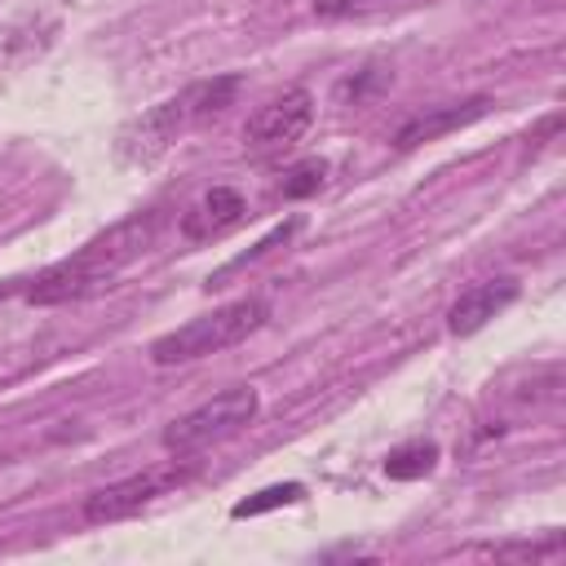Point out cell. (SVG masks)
<instances>
[{
    "label": "cell",
    "instance_id": "6da1fadb",
    "mask_svg": "<svg viewBox=\"0 0 566 566\" xmlns=\"http://www.w3.org/2000/svg\"><path fill=\"white\" fill-rule=\"evenodd\" d=\"M159 226H164V212L159 208H146V212H133V217L115 221L111 230H102L97 239H88L75 256L49 265L27 287V301L31 305H62V301H75V296H88V292L106 287L124 265H133L155 243Z\"/></svg>",
    "mask_w": 566,
    "mask_h": 566
},
{
    "label": "cell",
    "instance_id": "7a4b0ae2",
    "mask_svg": "<svg viewBox=\"0 0 566 566\" xmlns=\"http://www.w3.org/2000/svg\"><path fill=\"white\" fill-rule=\"evenodd\" d=\"M234 93H239V75H212V80L186 84L177 97L150 106L133 128H124V137H119L124 159L146 164V159L164 155L177 142V133H186L190 124H203V119L221 115L234 102Z\"/></svg>",
    "mask_w": 566,
    "mask_h": 566
},
{
    "label": "cell",
    "instance_id": "3957f363",
    "mask_svg": "<svg viewBox=\"0 0 566 566\" xmlns=\"http://www.w3.org/2000/svg\"><path fill=\"white\" fill-rule=\"evenodd\" d=\"M270 318V305L261 296H243V301H230V305H217L212 314H199L172 332H164L155 345H150V358L159 367H177V363H195V358H208V354H221L239 340H248L261 323Z\"/></svg>",
    "mask_w": 566,
    "mask_h": 566
},
{
    "label": "cell",
    "instance_id": "277c9868",
    "mask_svg": "<svg viewBox=\"0 0 566 566\" xmlns=\"http://www.w3.org/2000/svg\"><path fill=\"white\" fill-rule=\"evenodd\" d=\"M261 411V394L252 385H234V389H221L217 398L199 402L195 411L177 416L168 429H164V447L172 455H195L230 433H239L243 424H252Z\"/></svg>",
    "mask_w": 566,
    "mask_h": 566
},
{
    "label": "cell",
    "instance_id": "5b68a950",
    "mask_svg": "<svg viewBox=\"0 0 566 566\" xmlns=\"http://www.w3.org/2000/svg\"><path fill=\"white\" fill-rule=\"evenodd\" d=\"M190 473H195L190 464L168 460V464H150V469L133 473V478H119V482H111V486H102V491H93V495L84 500V522H97V526H102V522L133 517V513L150 509L155 500L172 495L177 486H186Z\"/></svg>",
    "mask_w": 566,
    "mask_h": 566
},
{
    "label": "cell",
    "instance_id": "8992f818",
    "mask_svg": "<svg viewBox=\"0 0 566 566\" xmlns=\"http://www.w3.org/2000/svg\"><path fill=\"white\" fill-rule=\"evenodd\" d=\"M314 119V97L310 88H283L279 97H270L265 106H256L243 124V142L265 150V146H287L296 142Z\"/></svg>",
    "mask_w": 566,
    "mask_h": 566
},
{
    "label": "cell",
    "instance_id": "52a82bcc",
    "mask_svg": "<svg viewBox=\"0 0 566 566\" xmlns=\"http://www.w3.org/2000/svg\"><path fill=\"white\" fill-rule=\"evenodd\" d=\"M248 217V199L234 186H212L208 195H199L186 212H181V239L186 243H208L221 239L226 230H234Z\"/></svg>",
    "mask_w": 566,
    "mask_h": 566
},
{
    "label": "cell",
    "instance_id": "ba28073f",
    "mask_svg": "<svg viewBox=\"0 0 566 566\" xmlns=\"http://www.w3.org/2000/svg\"><path fill=\"white\" fill-rule=\"evenodd\" d=\"M517 301V279H486L460 292V301L447 310V332L451 336H473L482 332L500 310H509Z\"/></svg>",
    "mask_w": 566,
    "mask_h": 566
},
{
    "label": "cell",
    "instance_id": "9c48e42d",
    "mask_svg": "<svg viewBox=\"0 0 566 566\" xmlns=\"http://www.w3.org/2000/svg\"><path fill=\"white\" fill-rule=\"evenodd\" d=\"M491 111V97H469V102H447V106H429L420 115H411L398 133H394V146L411 150L420 142H438L442 133H455V128H469L478 124L482 115Z\"/></svg>",
    "mask_w": 566,
    "mask_h": 566
},
{
    "label": "cell",
    "instance_id": "30bf717a",
    "mask_svg": "<svg viewBox=\"0 0 566 566\" xmlns=\"http://www.w3.org/2000/svg\"><path fill=\"white\" fill-rule=\"evenodd\" d=\"M53 31H57V22H35V18L0 27V71H13L22 62H31L35 53H44L53 44Z\"/></svg>",
    "mask_w": 566,
    "mask_h": 566
},
{
    "label": "cell",
    "instance_id": "8fae6325",
    "mask_svg": "<svg viewBox=\"0 0 566 566\" xmlns=\"http://www.w3.org/2000/svg\"><path fill=\"white\" fill-rule=\"evenodd\" d=\"M438 464V442L433 438H416V442H402L385 455V478L394 482H416V478H429Z\"/></svg>",
    "mask_w": 566,
    "mask_h": 566
},
{
    "label": "cell",
    "instance_id": "7c38bea8",
    "mask_svg": "<svg viewBox=\"0 0 566 566\" xmlns=\"http://www.w3.org/2000/svg\"><path fill=\"white\" fill-rule=\"evenodd\" d=\"M420 0H314V18L323 22H358V18H385L398 9H411Z\"/></svg>",
    "mask_w": 566,
    "mask_h": 566
},
{
    "label": "cell",
    "instance_id": "4fadbf2b",
    "mask_svg": "<svg viewBox=\"0 0 566 566\" xmlns=\"http://www.w3.org/2000/svg\"><path fill=\"white\" fill-rule=\"evenodd\" d=\"M323 181H327V159H301V164H292L283 172L279 195L283 199H310V195L323 190Z\"/></svg>",
    "mask_w": 566,
    "mask_h": 566
},
{
    "label": "cell",
    "instance_id": "5bb4252c",
    "mask_svg": "<svg viewBox=\"0 0 566 566\" xmlns=\"http://www.w3.org/2000/svg\"><path fill=\"white\" fill-rule=\"evenodd\" d=\"M301 495H305V486H301V482H279V486H265V491H256V495L239 500V504L230 509V517H256V513H270V509L296 504Z\"/></svg>",
    "mask_w": 566,
    "mask_h": 566
}]
</instances>
